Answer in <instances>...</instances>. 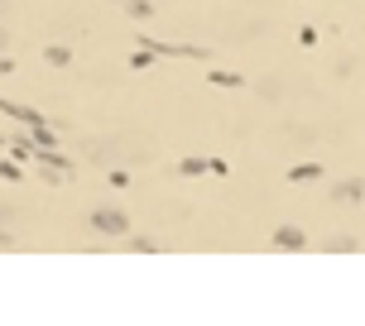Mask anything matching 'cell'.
Returning <instances> with one entry per match:
<instances>
[{"instance_id":"1","label":"cell","mask_w":365,"mask_h":326,"mask_svg":"<svg viewBox=\"0 0 365 326\" xmlns=\"http://www.w3.org/2000/svg\"><path fill=\"white\" fill-rule=\"evenodd\" d=\"M87 226H91V231H101V236H125L130 216L120 211V206H96V211L87 216Z\"/></svg>"},{"instance_id":"2","label":"cell","mask_w":365,"mask_h":326,"mask_svg":"<svg viewBox=\"0 0 365 326\" xmlns=\"http://www.w3.org/2000/svg\"><path fill=\"white\" fill-rule=\"evenodd\" d=\"M331 201H336V206H356V201H365V182L361 178H341L336 187H331Z\"/></svg>"},{"instance_id":"3","label":"cell","mask_w":365,"mask_h":326,"mask_svg":"<svg viewBox=\"0 0 365 326\" xmlns=\"http://www.w3.org/2000/svg\"><path fill=\"white\" fill-rule=\"evenodd\" d=\"M274 245H279V250H303L308 240H303L298 226H279V231H274Z\"/></svg>"},{"instance_id":"4","label":"cell","mask_w":365,"mask_h":326,"mask_svg":"<svg viewBox=\"0 0 365 326\" xmlns=\"http://www.w3.org/2000/svg\"><path fill=\"white\" fill-rule=\"evenodd\" d=\"M125 15H130V19H149V15H154V5H149V0H130Z\"/></svg>"},{"instance_id":"5","label":"cell","mask_w":365,"mask_h":326,"mask_svg":"<svg viewBox=\"0 0 365 326\" xmlns=\"http://www.w3.org/2000/svg\"><path fill=\"white\" fill-rule=\"evenodd\" d=\"M327 250H331V254H346V250H356V240H351V236H331Z\"/></svg>"},{"instance_id":"6","label":"cell","mask_w":365,"mask_h":326,"mask_svg":"<svg viewBox=\"0 0 365 326\" xmlns=\"http://www.w3.org/2000/svg\"><path fill=\"white\" fill-rule=\"evenodd\" d=\"M68 58H73V53H68V48H63V43H53V48H48V63H58V68H63V63H68Z\"/></svg>"},{"instance_id":"7","label":"cell","mask_w":365,"mask_h":326,"mask_svg":"<svg viewBox=\"0 0 365 326\" xmlns=\"http://www.w3.org/2000/svg\"><path fill=\"white\" fill-rule=\"evenodd\" d=\"M10 245H15V236H10V231H0V250H10Z\"/></svg>"},{"instance_id":"8","label":"cell","mask_w":365,"mask_h":326,"mask_svg":"<svg viewBox=\"0 0 365 326\" xmlns=\"http://www.w3.org/2000/svg\"><path fill=\"white\" fill-rule=\"evenodd\" d=\"M0 48H10V34H5V29H0Z\"/></svg>"},{"instance_id":"9","label":"cell","mask_w":365,"mask_h":326,"mask_svg":"<svg viewBox=\"0 0 365 326\" xmlns=\"http://www.w3.org/2000/svg\"><path fill=\"white\" fill-rule=\"evenodd\" d=\"M0 15H5V0H0Z\"/></svg>"},{"instance_id":"10","label":"cell","mask_w":365,"mask_h":326,"mask_svg":"<svg viewBox=\"0 0 365 326\" xmlns=\"http://www.w3.org/2000/svg\"><path fill=\"white\" fill-rule=\"evenodd\" d=\"M115 5H130V0H115Z\"/></svg>"}]
</instances>
